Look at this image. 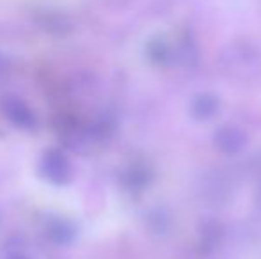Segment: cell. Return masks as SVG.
I'll list each match as a JSON object with an SVG mask.
<instances>
[{"mask_svg":"<svg viewBox=\"0 0 261 259\" xmlns=\"http://www.w3.org/2000/svg\"><path fill=\"white\" fill-rule=\"evenodd\" d=\"M215 144L220 151L224 153H238L242 151V148H245L247 144V137L242 130L234 128V126H224L217 131L215 135Z\"/></svg>","mask_w":261,"mask_h":259,"instance_id":"1","label":"cell"},{"mask_svg":"<svg viewBox=\"0 0 261 259\" xmlns=\"http://www.w3.org/2000/svg\"><path fill=\"white\" fill-rule=\"evenodd\" d=\"M219 110V100L213 98L212 94H203L197 96L192 101V114L197 119H210L217 114Z\"/></svg>","mask_w":261,"mask_h":259,"instance_id":"2","label":"cell"}]
</instances>
